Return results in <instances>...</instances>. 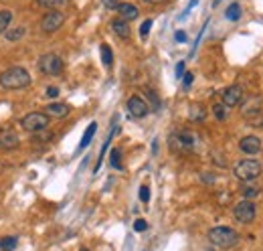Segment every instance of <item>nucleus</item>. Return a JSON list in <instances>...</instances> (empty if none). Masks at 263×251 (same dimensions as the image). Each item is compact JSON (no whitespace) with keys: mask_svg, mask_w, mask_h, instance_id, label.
I'll list each match as a JSON object with an SVG mask.
<instances>
[{"mask_svg":"<svg viewBox=\"0 0 263 251\" xmlns=\"http://www.w3.org/2000/svg\"><path fill=\"white\" fill-rule=\"evenodd\" d=\"M30 85V73L25 67H8L0 73V87L8 91L26 89Z\"/></svg>","mask_w":263,"mask_h":251,"instance_id":"1","label":"nucleus"},{"mask_svg":"<svg viewBox=\"0 0 263 251\" xmlns=\"http://www.w3.org/2000/svg\"><path fill=\"white\" fill-rule=\"evenodd\" d=\"M209 241L215 245V247H221V249H231L239 243V233L231 227H212L209 231Z\"/></svg>","mask_w":263,"mask_h":251,"instance_id":"2","label":"nucleus"},{"mask_svg":"<svg viewBox=\"0 0 263 251\" xmlns=\"http://www.w3.org/2000/svg\"><path fill=\"white\" fill-rule=\"evenodd\" d=\"M37 67H39V71H41L43 75L57 77V75H61V73H63L65 63H63V59H61L57 53H45V55H41V59H39V63H37Z\"/></svg>","mask_w":263,"mask_h":251,"instance_id":"3","label":"nucleus"},{"mask_svg":"<svg viewBox=\"0 0 263 251\" xmlns=\"http://www.w3.org/2000/svg\"><path fill=\"white\" fill-rule=\"evenodd\" d=\"M233 174L239 178V180H253L261 174V164L253 158H245V160H239L233 168Z\"/></svg>","mask_w":263,"mask_h":251,"instance_id":"4","label":"nucleus"},{"mask_svg":"<svg viewBox=\"0 0 263 251\" xmlns=\"http://www.w3.org/2000/svg\"><path fill=\"white\" fill-rule=\"evenodd\" d=\"M47 126H49V115L45 112H30L25 118H21V128L25 132L37 134V132L47 130Z\"/></svg>","mask_w":263,"mask_h":251,"instance_id":"5","label":"nucleus"},{"mask_svg":"<svg viewBox=\"0 0 263 251\" xmlns=\"http://www.w3.org/2000/svg\"><path fill=\"white\" fill-rule=\"evenodd\" d=\"M255 213H257V211H255L253 200H247V198H243L241 203H237V205H235V209H233V217H235V221H239V223H243V225L253 223Z\"/></svg>","mask_w":263,"mask_h":251,"instance_id":"6","label":"nucleus"},{"mask_svg":"<svg viewBox=\"0 0 263 251\" xmlns=\"http://www.w3.org/2000/svg\"><path fill=\"white\" fill-rule=\"evenodd\" d=\"M63 25H65V14L59 12V10L47 12L43 19H41V30L47 32V35H51V32H57Z\"/></svg>","mask_w":263,"mask_h":251,"instance_id":"7","label":"nucleus"},{"mask_svg":"<svg viewBox=\"0 0 263 251\" xmlns=\"http://www.w3.org/2000/svg\"><path fill=\"white\" fill-rule=\"evenodd\" d=\"M128 112H130L132 118H138V120H140V118H146L148 112H150V108H148V104H146L144 97L132 95V97L128 99Z\"/></svg>","mask_w":263,"mask_h":251,"instance_id":"8","label":"nucleus"},{"mask_svg":"<svg viewBox=\"0 0 263 251\" xmlns=\"http://www.w3.org/2000/svg\"><path fill=\"white\" fill-rule=\"evenodd\" d=\"M243 102V87L241 85H231L223 91V106L225 108H237Z\"/></svg>","mask_w":263,"mask_h":251,"instance_id":"9","label":"nucleus"},{"mask_svg":"<svg viewBox=\"0 0 263 251\" xmlns=\"http://www.w3.org/2000/svg\"><path fill=\"white\" fill-rule=\"evenodd\" d=\"M192 144H194V136H192V134H188V132H178V134H174V136L170 138L172 150H186Z\"/></svg>","mask_w":263,"mask_h":251,"instance_id":"10","label":"nucleus"},{"mask_svg":"<svg viewBox=\"0 0 263 251\" xmlns=\"http://www.w3.org/2000/svg\"><path fill=\"white\" fill-rule=\"evenodd\" d=\"M71 112L69 104H65V102H51L49 106H45V113L47 115H53V118H67Z\"/></svg>","mask_w":263,"mask_h":251,"instance_id":"11","label":"nucleus"},{"mask_svg":"<svg viewBox=\"0 0 263 251\" xmlns=\"http://www.w3.org/2000/svg\"><path fill=\"white\" fill-rule=\"evenodd\" d=\"M239 148L243 150L245 154H259V150H261V138H257V136H245V138H241Z\"/></svg>","mask_w":263,"mask_h":251,"instance_id":"12","label":"nucleus"},{"mask_svg":"<svg viewBox=\"0 0 263 251\" xmlns=\"http://www.w3.org/2000/svg\"><path fill=\"white\" fill-rule=\"evenodd\" d=\"M118 12H120V19H124L126 23L138 19V14H140V12H138V8H136L134 4H130V2H120Z\"/></svg>","mask_w":263,"mask_h":251,"instance_id":"13","label":"nucleus"},{"mask_svg":"<svg viewBox=\"0 0 263 251\" xmlns=\"http://www.w3.org/2000/svg\"><path fill=\"white\" fill-rule=\"evenodd\" d=\"M111 30L116 32L120 39H130V35H132L130 25H128L124 19H113V21H111Z\"/></svg>","mask_w":263,"mask_h":251,"instance_id":"14","label":"nucleus"},{"mask_svg":"<svg viewBox=\"0 0 263 251\" xmlns=\"http://www.w3.org/2000/svg\"><path fill=\"white\" fill-rule=\"evenodd\" d=\"M4 35H6V41L16 43V41H21V39L26 35V28H25V27H8V28L4 30Z\"/></svg>","mask_w":263,"mask_h":251,"instance_id":"15","label":"nucleus"},{"mask_svg":"<svg viewBox=\"0 0 263 251\" xmlns=\"http://www.w3.org/2000/svg\"><path fill=\"white\" fill-rule=\"evenodd\" d=\"M19 138L14 136V134H2L0 136V148L2 150H14V148H19Z\"/></svg>","mask_w":263,"mask_h":251,"instance_id":"16","label":"nucleus"},{"mask_svg":"<svg viewBox=\"0 0 263 251\" xmlns=\"http://www.w3.org/2000/svg\"><path fill=\"white\" fill-rule=\"evenodd\" d=\"M259 110H261V99L259 97H251L247 108H243V113L247 115V118H253V113H259Z\"/></svg>","mask_w":263,"mask_h":251,"instance_id":"17","label":"nucleus"},{"mask_svg":"<svg viewBox=\"0 0 263 251\" xmlns=\"http://www.w3.org/2000/svg\"><path fill=\"white\" fill-rule=\"evenodd\" d=\"M95 130H97V124H95V122H93V124H89V128H87V130H85V134H83V140H81V144H79V150H83V148H87V146L91 144Z\"/></svg>","mask_w":263,"mask_h":251,"instance_id":"18","label":"nucleus"},{"mask_svg":"<svg viewBox=\"0 0 263 251\" xmlns=\"http://www.w3.org/2000/svg\"><path fill=\"white\" fill-rule=\"evenodd\" d=\"M225 19H227V21H239V19H241V6H239L237 2H233L231 6L225 10Z\"/></svg>","mask_w":263,"mask_h":251,"instance_id":"19","label":"nucleus"},{"mask_svg":"<svg viewBox=\"0 0 263 251\" xmlns=\"http://www.w3.org/2000/svg\"><path fill=\"white\" fill-rule=\"evenodd\" d=\"M16 245H19V239H16L14 235H10V237H2V239H0V249H2V251H14V249H16Z\"/></svg>","mask_w":263,"mask_h":251,"instance_id":"20","label":"nucleus"},{"mask_svg":"<svg viewBox=\"0 0 263 251\" xmlns=\"http://www.w3.org/2000/svg\"><path fill=\"white\" fill-rule=\"evenodd\" d=\"M12 23V12L10 10H0V32H4Z\"/></svg>","mask_w":263,"mask_h":251,"instance_id":"21","label":"nucleus"},{"mask_svg":"<svg viewBox=\"0 0 263 251\" xmlns=\"http://www.w3.org/2000/svg\"><path fill=\"white\" fill-rule=\"evenodd\" d=\"M109 162H111V166H113L116 170H122V152H120V148H113V150H111Z\"/></svg>","mask_w":263,"mask_h":251,"instance_id":"22","label":"nucleus"},{"mask_svg":"<svg viewBox=\"0 0 263 251\" xmlns=\"http://www.w3.org/2000/svg\"><path fill=\"white\" fill-rule=\"evenodd\" d=\"M190 118H192V122H203L205 120V110L199 104H194L190 108Z\"/></svg>","mask_w":263,"mask_h":251,"instance_id":"23","label":"nucleus"},{"mask_svg":"<svg viewBox=\"0 0 263 251\" xmlns=\"http://www.w3.org/2000/svg\"><path fill=\"white\" fill-rule=\"evenodd\" d=\"M102 61H104L105 67H111V63H113V55H111L109 45H102Z\"/></svg>","mask_w":263,"mask_h":251,"instance_id":"24","label":"nucleus"},{"mask_svg":"<svg viewBox=\"0 0 263 251\" xmlns=\"http://www.w3.org/2000/svg\"><path fill=\"white\" fill-rule=\"evenodd\" d=\"M243 195H245V198H247V200H251V198H257V196L261 195V189L249 185V187H245V189H243Z\"/></svg>","mask_w":263,"mask_h":251,"instance_id":"25","label":"nucleus"},{"mask_svg":"<svg viewBox=\"0 0 263 251\" xmlns=\"http://www.w3.org/2000/svg\"><path fill=\"white\" fill-rule=\"evenodd\" d=\"M212 112H215L217 120H221V122L227 118V110H225V106H223V104H217V106H212Z\"/></svg>","mask_w":263,"mask_h":251,"instance_id":"26","label":"nucleus"},{"mask_svg":"<svg viewBox=\"0 0 263 251\" xmlns=\"http://www.w3.org/2000/svg\"><path fill=\"white\" fill-rule=\"evenodd\" d=\"M150 27H152V21H150V19L142 23V27H140V35H142V39L148 37V32H150Z\"/></svg>","mask_w":263,"mask_h":251,"instance_id":"27","label":"nucleus"},{"mask_svg":"<svg viewBox=\"0 0 263 251\" xmlns=\"http://www.w3.org/2000/svg\"><path fill=\"white\" fill-rule=\"evenodd\" d=\"M140 198H142V203H148V200H150V189H148L146 185L140 189Z\"/></svg>","mask_w":263,"mask_h":251,"instance_id":"28","label":"nucleus"},{"mask_svg":"<svg viewBox=\"0 0 263 251\" xmlns=\"http://www.w3.org/2000/svg\"><path fill=\"white\" fill-rule=\"evenodd\" d=\"M59 0H37V4L43 6V8H51V6H57Z\"/></svg>","mask_w":263,"mask_h":251,"instance_id":"29","label":"nucleus"},{"mask_svg":"<svg viewBox=\"0 0 263 251\" xmlns=\"http://www.w3.org/2000/svg\"><path fill=\"white\" fill-rule=\"evenodd\" d=\"M102 2H104L105 8H109V10H118V6H120L118 0H102Z\"/></svg>","mask_w":263,"mask_h":251,"instance_id":"30","label":"nucleus"},{"mask_svg":"<svg viewBox=\"0 0 263 251\" xmlns=\"http://www.w3.org/2000/svg\"><path fill=\"white\" fill-rule=\"evenodd\" d=\"M146 93H148V97H150V99H152V104H154V108L158 110V108H160V99L156 97V93H154L152 89H146Z\"/></svg>","mask_w":263,"mask_h":251,"instance_id":"31","label":"nucleus"},{"mask_svg":"<svg viewBox=\"0 0 263 251\" xmlns=\"http://www.w3.org/2000/svg\"><path fill=\"white\" fill-rule=\"evenodd\" d=\"M134 229H136V231H146V229H148V223H146L144 219H138V221L134 223Z\"/></svg>","mask_w":263,"mask_h":251,"instance_id":"32","label":"nucleus"},{"mask_svg":"<svg viewBox=\"0 0 263 251\" xmlns=\"http://www.w3.org/2000/svg\"><path fill=\"white\" fill-rule=\"evenodd\" d=\"M174 39H176L178 43H184V41H186V32H184V30H176Z\"/></svg>","mask_w":263,"mask_h":251,"instance_id":"33","label":"nucleus"},{"mask_svg":"<svg viewBox=\"0 0 263 251\" xmlns=\"http://www.w3.org/2000/svg\"><path fill=\"white\" fill-rule=\"evenodd\" d=\"M47 95H49V97H57V95H59V87H55V85L47 87Z\"/></svg>","mask_w":263,"mask_h":251,"instance_id":"34","label":"nucleus"},{"mask_svg":"<svg viewBox=\"0 0 263 251\" xmlns=\"http://www.w3.org/2000/svg\"><path fill=\"white\" fill-rule=\"evenodd\" d=\"M184 75V61H180L176 65V77H183Z\"/></svg>","mask_w":263,"mask_h":251,"instance_id":"35","label":"nucleus"},{"mask_svg":"<svg viewBox=\"0 0 263 251\" xmlns=\"http://www.w3.org/2000/svg\"><path fill=\"white\" fill-rule=\"evenodd\" d=\"M192 79H194V77H192V73H186V75H184V89H186V87H190Z\"/></svg>","mask_w":263,"mask_h":251,"instance_id":"36","label":"nucleus"},{"mask_svg":"<svg viewBox=\"0 0 263 251\" xmlns=\"http://www.w3.org/2000/svg\"><path fill=\"white\" fill-rule=\"evenodd\" d=\"M144 2H150V4H158V2H162V0H144Z\"/></svg>","mask_w":263,"mask_h":251,"instance_id":"37","label":"nucleus"},{"mask_svg":"<svg viewBox=\"0 0 263 251\" xmlns=\"http://www.w3.org/2000/svg\"><path fill=\"white\" fill-rule=\"evenodd\" d=\"M79 251H89V249H87V247H81V249H79Z\"/></svg>","mask_w":263,"mask_h":251,"instance_id":"38","label":"nucleus"},{"mask_svg":"<svg viewBox=\"0 0 263 251\" xmlns=\"http://www.w3.org/2000/svg\"><path fill=\"white\" fill-rule=\"evenodd\" d=\"M219 2H221V0H215V2H212V4H215V6H217V4H219Z\"/></svg>","mask_w":263,"mask_h":251,"instance_id":"39","label":"nucleus"}]
</instances>
